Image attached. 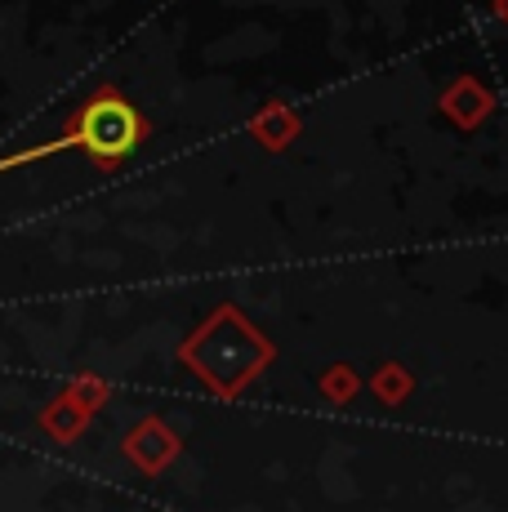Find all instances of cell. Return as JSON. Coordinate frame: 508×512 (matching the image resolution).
<instances>
[{
	"label": "cell",
	"mask_w": 508,
	"mask_h": 512,
	"mask_svg": "<svg viewBox=\"0 0 508 512\" xmlns=\"http://www.w3.org/2000/svg\"><path fill=\"white\" fill-rule=\"evenodd\" d=\"M72 139L94 156V161H121L139 143V116L121 98H99L81 112V125L72 130Z\"/></svg>",
	"instance_id": "obj_1"
}]
</instances>
